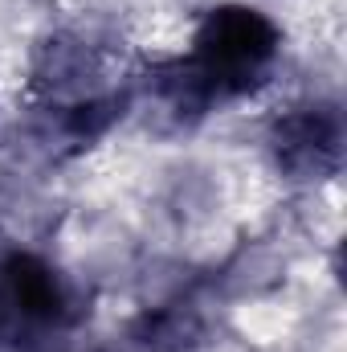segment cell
<instances>
[{
  "label": "cell",
  "mask_w": 347,
  "mask_h": 352,
  "mask_svg": "<svg viewBox=\"0 0 347 352\" xmlns=\"http://www.w3.org/2000/svg\"><path fill=\"white\" fill-rule=\"evenodd\" d=\"M278 29L254 8H217L196 33V74L208 90H237L274 58Z\"/></svg>",
  "instance_id": "1"
},
{
  "label": "cell",
  "mask_w": 347,
  "mask_h": 352,
  "mask_svg": "<svg viewBox=\"0 0 347 352\" xmlns=\"http://www.w3.org/2000/svg\"><path fill=\"white\" fill-rule=\"evenodd\" d=\"M335 140H339V131L327 115H294L278 131V152L294 168H319L335 152Z\"/></svg>",
  "instance_id": "2"
},
{
  "label": "cell",
  "mask_w": 347,
  "mask_h": 352,
  "mask_svg": "<svg viewBox=\"0 0 347 352\" xmlns=\"http://www.w3.org/2000/svg\"><path fill=\"white\" fill-rule=\"evenodd\" d=\"M8 291H12V303L25 307L29 316H53L62 307V291H58L53 274L37 258H12L8 263Z\"/></svg>",
  "instance_id": "3"
}]
</instances>
